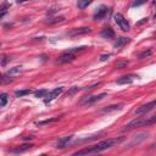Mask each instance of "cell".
<instances>
[{
  "label": "cell",
  "instance_id": "ac0fdd59",
  "mask_svg": "<svg viewBox=\"0 0 156 156\" xmlns=\"http://www.w3.org/2000/svg\"><path fill=\"white\" fill-rule=\"evenodd\" d=\"M32 93H34L32 89H24V90H16V91H15V95H16V98H22V96L29 95V94H32Z\"/></svg>",
  "mask_w": 156,
  "mask_h": 156
},
{
  "label": "cell",
  "instance_id": "7a4b0ae2",
  "mask_svg": "<svg viewBox=\"0 0 156 156\" xmlns=\"http://www.w3.org/2000/svg\"><path fill=\"white\" fill-rule=\"evenodd\" d=\"M155 123H156V115L151 116V117H140V118L133 119L129 123H127L122 130L123 132H128V130H132V129H135V128H140V127H149V126H152Z\"/></svg>",
  "mask_w": 156,
  "mask_h": 156
},
{
  "label": "cell",
  "instance_id": "603a6c76",
  "mask_svg": "<svg viewBox=\"0 0 156 156\" xmlns=\"http://www.w3.org/2000/svg\"><path fill=\"white\" fill-rule=\"evenodd\" d=\"M13 80V77H10V76H7L6 73H4L2 74V77H1V84L4 85V84H6V83H10V82H12Z\"/></svg>",
  "mask_w": 156,
  "mask_h": 156
},
{
  "label": "cell",
  "instance_id": "8992f818",
  "mask_svg": "<svg viewBox=\"0 0 156 156\" xmlns=\"http://www.w3.org/2000/svg\"><path fill=\"white\" fill-rule=\"evenodd\" d=\"M155 107H156V99L152 100V101H150V102H147V104H144V105H141L139 108H136L135 115H138V116H140V115H146L147 112L152 111Z\"/></svg>",
  "mask_w": 156,
  "mask_h": 156
},
{
  "label": "cell",
  "instance_id": "7402d4cb",
  "mask_svg": "<svg viewBox=\"0 0 156 156\" xmlns=\"http://www.w3.org/2000/svg\"><path fill=\"white\" fill-rule=\"evenodd\" d=\"M0 106L1 107H5V105L7 104V100H9V95L6 94V93H1V95H0Z\"/></svg>",
  "mask_w": 156,
  "mask_h": 156
},
{
  "label": "cell",
  "instance_id": "6da1fadb",
  "mask_svg": "<svg viewBox=\"0 0 156 156\" xmlns=\"http://www.w3.org/2000/svg\"><path fill=\"white\" fill-rule=\"evenodd\" d=\"M124 140V136H115V138H108V139H105L102 141H99L91 146H88V147H84L82 150H78L76 151L72 156H90L93 154H99L101 151H105L107 149H111L116 145H118L119 143H122Z\"/></svg>",
  "mask_w": 156,
  "mask_h": 156
},
{
  "label": "cell",
  "instance_id": "cb8c5ba5",
  "mask_svg": "<svg viewBox=\"0 0 156 156\" xmlns=\"http://www.w3.org/2000/svg\"><path fill=\"white\" fill-rule=\"evenodd\" d=\"M7 7H9V4H6V2H4V4L1 5V7H0V11H1L0 18H4V16H5L6 12H7Z\"/></svg>",
  "mask_w": 156,
  "mask_h": 156
},
{
  "label": "cell",
  "instance_id": "e0dca14e",
  "mask_svg": "<svg viewBox=\"0 0 156 156\" xmlns=\"http://www.w3.org/2000/svg\"><path fill=\"white\" fill-rule=\"evenodd\" d=\"M22 71H23V69H22V67H21V66H16V67L10 68V69L6 72V74H7V76H10V77H13V76H16V74L21 73Z\"/></svg>",
  "mask_w": 156,
  "mask_h": 156
},
{
  "label": "cell",
  "instance_id": "ffe728a7",
  "mask_svg": "<svg viewBox=\"0 0 156 156\" xmlns=\"http://www.w3.org/2000/svg\"><path fill=\"white\" fill-rule=\"evenodd\" d=\"M154 51H152V49H147V50H144L143 52H140L139 54V56H138V58L139 60H143V58H147L151 54H152Z\"/></svg>",
  "mask_w": 156,
  "mask_h": 156
},
{
  "label": "cell",
  "instance_id": "5bb4252c",
  "mask_svg": "<svg viewBox=\"0 0 156 156\" xmlns=\"http://www.w3.org/2000/svg\"><path fill=\"white\" fill-rule=\"evenodd\" d=\"M100 35H101L102 38H105V39H112V38H115V30H113L111 27H105V28L101 30Z\"/></svg>",
  "mask_w": 156,
  "mask_h": 156
},
{
  "label": "cell",
  "instance_id": "9a60e30c",
  "mask_svg": "<svg viewBox=\"0 0 156 156\" xmlns=\"http://www.w3.org/2000/svg\"><path fill=\"white\" fill-rule=\"evenodd\" d=\"M129 41H130V38L121 37V38H118V39L113 43V48H115V49H117V50H118V49H122V48H123L126 44H128Z\"/></svg>",
  "mask_w": 156,
  "mask_h": 156
},
{
  "label": "cell",
  "instance_id": "4316f807",
  "mask_svg": "<svg viewBox=\"0 0 156 156\" xmlns=\"http://www.w3.org/2000/svg\"><path fill=\"white\" fill-rule=\"evenodd\" d=\"M79 90H80V89H79L78 87H72V88L67 91V96H68V98H71V96H73L76 93H78Z\"/></svg>",
  "mask_w": 156,
  "mask_h": 156
},
{
  "label": "cell",
  "instance_id": "d6986e66",
  "mask_svg": "<svg viewBox=\"0 0 156 156\" xmlns=\"http://www.w3.org/2000/svg\"><path fill=\"white\" fill-rule=\"evenodd\" d=\"M48 93H49V90H46V89H40V90H35L33 94H34V96L35 98H45L46 95H48Z\"/></svg>",
  "mask_w": 156,
  "mask_h": 156
},
{
  "label": "cell",
  "instance_id": "4fadbf2b",
  "mask_svg": "<svg viewBox=\"0 0 156 156\" xmlns=\"http://www.w3.org/2000/svg\"><path fill=\"white\" fill-rule=\"evenodd\" d=\"M123 104H113V105H110V106H106L104 108H101V112L102 113H110L112 111H117V110H122L123 108Z\"/></svg>",
  "mask_w": 156,
  "mask_h": 156
},
{
  "label": "cell",
  "instance_id": "1f68e13d",
  "mask_svg": "<svg viewBox=\"0 0 156 156\" xmlns=\"http://www.w3.org/2000/svg\"><path fill=\"white\" fill-rule=\"evenodd\" d=\"M41 156H48V155H46V154H43V155H41Z\"/></svg>",
  "mask_w": 156,
  "mask_h": 156
},
{
  "label": "cell",
  "instance_id": "30bf717a",
  "mask_svg": "<svg viewBox=\"0 0 156 156\" xmlns=\"http://www.w3.org/2000/svg\"><path fill=\"white\" fill-rule=\"evenodd\" d=\"M91 29L89 27H80V28H73L71 29L69 32H67V35L68 37H78V35H83V34H87V33H90Z\"/></svg>",
  "mask_w": 156,
  "mask_h": 156
},
{
  "label": "cell",
  "instance_id": "484cf974",
  "mask_svg": "<svg viewBox=\"0 0 156 156\" xmlns=\"http://www.w3.org/2000/svg\"><path fill=\"white\" fill-rule=\"evenodd\" d=\"M65 18L63 17H54V18H50V20H48L46 21V23H49V24H54V23H58V22H62Z\"/></svg>",
  "mask_w": 156,
  "mask_h": 156
},
{
  "label": "cell",
  "instance_id": "d6a6232c",
  "mask_svg": "<svg viewBox=\"0 0 156 156\" xmlns=\"http://www.w3.org/2000/svg\"><path fill=\"white\" fill-rule=\"evenodd\" d=\"M154 35H155V37H156V33H155V34H154Z\"/></svg>",
  "mask_w": 156,
  "mask_h": 156
},
{
  "label": "cell",
  "instance_id": "4dcf8cb0",
  "mask_svg": "<svg viewBox=\"0 0 156 156\" xmlns=\"http://www.w3.org/2000/svg\"><path fill=\"white\" fill-rule=\"evenodd\" d=\"M154 5H155V15H154V20L156 22V1H154Z\"/></svg>",
  "mask_w": 156,
  "mask_h": 156
},
{
  "label": "cell",
  "instance_id": "44dd1931",
  "mask_svg": "<svg viewBox=\"0 0 156 156\" xmlns=\"http://www.w3.org/2000/svg\"><path fill=\"white\" fill-rule=\"evenodd\" d=\"M128 63H129V61H127V60H119V61H117V62H116L115 67H116V68H118V69H122V68L127 67V65H128Z\"/></svg>",
  "mask_w": 156,
  "mask_h": 156
},
{
  "label": "cell",
  "instance_id": "f1b7e54d",
  "mask_svg": "<svg viewBox=\"0 0 156 156\" xmlns=\"http://www.w3.org/2000/svg\"><path fill=\"white\" fill-rule=\"evenodd\" d=\"M7 61H10V58L7 57V55L2 54V55H1V66L4 67V66L6 65V62H7Z\"/></svg>",
  "mask_w": 156,
  "mask_h": 156
},
{
  "label": "cell",
  "instance_id": "83f0119b",
  "mask_svg": "<svg viewBox=\"0 0 156 156\" xmlns=\"http://www.w3.org/2000/svg\"><path fill=\"white\" fill-rule=\"evenodd\" d=\"M60 117H55V118H49V119H45V121H41L38 123V126H44V124H48V123H51V122H56L58 121Z\"/></svg>",
  "mask_w": 156,
  "mask_h": 156
},
{
  "label": "cell",
  "instance_id": "7c38bea8",
  "mask_svg": "<svg viewBox=\"0 0 156 156\" xmlns=\"http://www.w3.org/2000/svg\"><path fill=\"white\" fill-rule=\"evenodd\" d=\"M72 138H73V135H66V136H62V138H60V139L56 141L55 146H56L57 149H63V147H66V146L68 145V143L72 140Z\"/></svg>",
  "mask_w": 156,
  "mask_h": 156
},
{
  "label": "cell",
  "instance_id": "277c9868",
  "mask_svg": "<svg viewBox=\"0 0 156 156\" xmlns=\"http://www.w3.org/2000/svg\"><path fill=\"white\" fill-rule=\"evenodd\" d=\"M113 20H115V22L117 23V26L123 30V32H128L129 29H130V24H129V22H128V20L122 15V13H115L113 15Z\"/></svg>",
  "mask_w": 156,
  "mask_h": 156
},
{
  "label": "cell",
  "instance_id": "5b68a950",
  "mask_svg": "<svg viewBox=\"0 0 156 156\" xmlns=\"http://www.w3.org/2000/svg\"><path fill=\"white\" fill-rule=\"evenodd\" d=\"M63 93V87H58V88H55L52 90H50L48 93V95L44 98V104H50L51 101H54L56 98H58V95H61Z\"/></svg>",
  "mask_w": 156,
  "mask_h": 156
},
{
  "label": "cell",
  "instance_id": "f546056e",
  "mask_svg": "<svg viewBox=\"0 0 156 156\" xmlns=\"http://www.w3.org/2000/svg\"><path fill=\"white\" fill-rule=\"evenodd\" d=\"M111 56V54H107V55H101L100 56V61H106L108 57Z\"/></svg>",
  "mask_w": 156,
  "mask_h": 156
},
{
  "label": "cell",
  "instance_id": "d4e9b609",
  "mask_svg": "<svg viewBox=\"0 0 156 156\" xmlns=\"http://www.w3.org/2000/svg\"><path fill=\"white\" fill-rule=\"evenodd\" d=\"M90 5V1H78L77 2V6L79 10H84L85 7H88Z\"/></svg>",
  "mask_w": 156,
  "mask_h": 156
},
{
  "label": "cell",
  "instance_id": "8fae6325",
  "mask_svg": "<svg viewBox=\"0 0 156 156\" xmlns=\"http://www.w3.org/2000/svg\"><path fill=\"white\" fill-rule=\"evenodd\" d=\"M74 57H76V55H74V54H72V52H69V51H65L61 56H58V57H57L56 62H57V63H67V62L73 61V60H74Z\"/></svg>",
  "mask_w": 156,
  "mask_h": 156
},
{
  "label": "cell",
  "instance_id": "ba28073f",
  "mask_svg": "<svg viewBox=\"0 0 156 156\" xmlns=\"http://www.w3.org/2000/svg\"><path fill=\"white\" fill-rule=\"evenodd\" d=\"M107 13H108V7L105 6V5H101V6H99V7L96 9L95 13L93 15V20H94V21H101Z\"/></svg>",
  "mask_w": 156,
  "mask_h": 156
},
{
  "label": "cell",
  "instance_id": "52a82bcc",
  "mask_svg": "<svg viewBox=\"0 0 156 156\" xmlns=\"http://www.w3.org/2000/svg\"><path fill=\"white\" fill-rule=\"evenodd\" d=\"M139 78V76L138 74H134V73H129V74H124V76H122V77H119L117 80H116V83L117 84H119V85H124V84H130V83H133L135 79H138Z\"/></svg>",
  "mask_w": 156,
  "mask_h": 156
},
{
  "label": "cell",
  "instance_id": "3957f363",
  "mask_svg": "<svg viewBox=\"0 0 156 156\" xmlns=\"http://www.w3.org/2000/svg\"><path fill=\"white\" fill-rule=\"evenodd\" d=\"M106 96H107V94H106V93H101V94H98V95L85 96V98H83V99L80 100L79 105H82V106H90V105H93V104H95V102H98V101L102 100V99H104V98H106Z\"/></svg>",
  "mask_w": 156,
  "mask_h": 156
},
{
  "label": "cell",
  "instance_id": "9c48e42d",
  "mask_svg": "<svg viewBox=\"0 0 156 156\" xmlns=\"http://www.w3.org/2000/svg\"><path fill=\"white\" fill-rule=\"evenodd\" d=\"M147 133H140V134H138V135H134L133 136V139L127 144V146H126V149H129V147H133V146H136L138 144H140L143 140H145L146 138H147Z\"/></svg>",
  "mask_w": 156,
  "mask_h": 156
},
{
  "label": "cell",
  "instance_id": "2e32d148",
  "mask_svg": "<svg viewBox=\"0 0 156 156\" xmlns=\"http://www.w3.org/2000/svg\"><path fill=\"white\" fill-rule=\"evenodd\" d=\"M32 147H33V144H23V145H20V146H16L15 149H12L11 152L12 154H22V152H24Z\"/></svg>",
  "mask_w": 156,
  "mask_h": 156
}]
</instances>
